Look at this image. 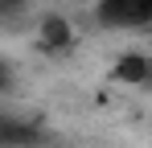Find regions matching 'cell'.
Wrapping results in <instances>:
<instances>
[{"instance_id": "cell-1", "label": "cell", "mask_w": 152, "mask_h": 148, "mask_svg": "<svg viewBox=\"0 0 152 148\" xmlns=\"http://www.w3.org/2000/svg\"><path fill=\"white\" fill-rule=\"evenodd\" d=\"M99 21L111 29H152V0H99Z\"/></svg>"}, {"instance_id": "cell-2", "label": "cell", "mask_w": 152, "mask_h": 148, "mask_svg": "<svg viewBox=\"0 0 152 148\" xmlns=\"http://www.w3.org/2000/svg\"><path fill=\"white\" fill-rule=\"evenodd\" d=\"M70 41H74V25L66 21L62 12L41 17V25H37V49L41 53H66Z\"/></svg>"}, {"instance_id": "cell-3", "label": "cell", "mask_w": 152, "mask_h": 148, "mask_svg": "<svg viewBox=\"0 0 152 148\" xmlns=\"http://www.w3.org/2000/svg\"><path fill=\"white\" fill-rule=\"evenodd\" d=\"M148 74H152V58H144V53H124V58L115 62L111 78H115V82H127V86H148Z\"/></svg>"}, {"instance_id": "cell-4", "label": "cell", "mask_w": 152, "mask_h": 148, "mask_svg": "<svg viewBox=\"0 0 152 148\" xmlns=\"http://www.w3.org/2000/svg\"><path fill=\"white\" fill-rule=\"evenodd\" d=\"M0 144L4 148H29V144H37V127L33 123H17L12 115H4L0 119Z\"/></svg>"}, {"instance_id": "cell-5", "label": "cell", "mask_w": 152, "mask_h": 148, "mask_svg": "<svg viewBox=\"0 0 152 148\" xmlns=\"http://www.w3.org/2000/svg\"><path fill=\"white\" fill-rule=\"evenodd\" d=\"M25 4H29V0H0V12H4V17H17Z\"/></svg>"}, {"instance_id": "cell-6", "label": "cell", "mask_w": 152, "mask_h": 148, "mask_svg": "<svg viewBox=\"0 0 152 148\" xmlns=\"http://www.w3.org/2000/svg\"><path fill=\"white\" fill-rule=\"evenodd\" d=\"M148 86H152V74H148Z\"/></svg>"}]
</instances>
